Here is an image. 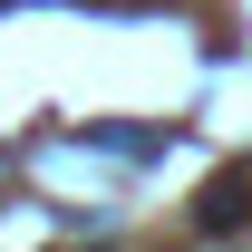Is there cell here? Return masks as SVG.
I'll return each mask as SVG.
<instances>
[{"label":"cell","mask_w":252,"mask_h":252,"mask_svg":"<svg viewBox=\"0 0 252 252\" xmlns=\"http://www.w3.org/2000/svg\"><path fill=\"white\" fill-rule=\"evenodd\" d=\"M243 214H252V185H243V175H214V185H204V204H194V223H204V233H233Z\"/></svg>","instance_id":"obj_1"}]
</instances>
